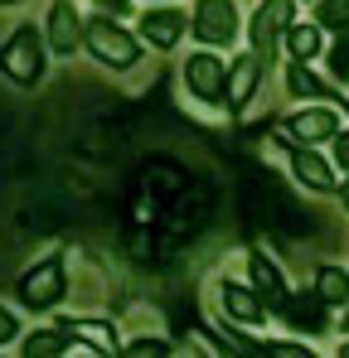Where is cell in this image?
Segmentation results:
<instances>
[{"mask_svg": "<svg viewBox=\"0 0 349 358\" xmlns=\"http://www.w3.org/2000/svg\"><path fill=\"white\" fill-rule=\"evenodd\" d=\"M0 73L10 78V83H20V87H34L39 78H44V44H39V34L25 24V29H15L5 44H0Z\"/></svg>", "mask_w": 349, "mask_h": 358, "instance_id": "1", "label": "cell"}, {"mask_svg": "<svg viewBox=\"0 0 349 358\" xmlns=\"http://www.w3.org/2000/svg\"><path fill=\"white\" fill-rule=\"evenodd\" d=\"M83 39H88V49H93V59L107 63V68H131L136 63V39L126 34V29H116L112 20L102 15V20H93L88 29H83Z\"/></svg>", "mask_w": 349, "mask_h": 358, "instance_id": "2", "label": "cell"}, {"mask_svg": "<svg viewBox=\"0 0 349 358\" xmlns=\"http://www.w3.org/2000/svg\"><path fill=\"white\" fill-rule=\"evenodd\" d=\"M58 296H63V257L39 262V266L20 281V300H25L29 310H49V305H58Z\"/></svg>", "mask_w": 349, "mask_h": 358, "instance_id": "3", "label": "cell"}, {"mask_svg": "<svg viewBox=\"0 0 349 358\" xmlns=\"http://www.w3.org/2000/svg\"><path fill=\"white\" fill-rule=\"evenodd\" d=\"M184 83H189V92H199L204 102H224V97H228V63H219L214 54H189Z\"/></svg>", "mask_w": 349, "mask_h": 358, "instance_id": "4", "label": "cell"}, {"mask_svg": "<svg viewBox=\"0 0 349 358\" xmlns=\"http://www.w3.org/2000/svg\"><path fill=\"white\" fill-rule=\"evenodd\" d=\"M194 34L204 44H228L238 34V10L233 0H199L194 5Z\"/></svg>", "mask_w": 349, "mask_h": 358, "instance_id": "5", "label": "cell"}, {"mask_svg": "<svg viewBox=\"0 0 349 358\" xmlns=\"http://www.w3.org/2000/svg\"><path fill=\"white\" fill-rule=\"evenodd\" d=\"M287 24H291V0H262L257 15H252V44H257V54H272V44H277V34Z\"/></svg>", "mask_w": 349, "mask_h": 358, "instance_id": "6", "label": "cell"}, {"mask_svg": "<svg viewBox=\"0 0 349 358\" xmlns=\"http://www.w3.org/2000/svg\"><path fill=\"white\" fill-rule=\"evenodd\" d=\"M184 15L179 10H151L146 20H141V34H146V44H156V49H174L179 44V34H184Z\"/></svg>", "mask_w": 349, "mask_h": 358, "instance_id": "7", "label": "cell"}, {"mask_svg": "<svg viewBox=\"0 0 349 358\" xmlns=\"http://www.w3.org/2000/svg\"><path fill=\"white\" fill-rule=\"evenodd\" d=\"M262 83V59L257 54H242V59L228 68V107H242Z\"/></svg>", "mask_w": 349, "mask_h": 358, "instance_id": "8", "label": "cell"}, {"mask_svg": "<svg viewBox=\"0 0 349 358\" xmlns=\"http://www.w3.org/2000/svg\"><path fill=\"white\" fill-rule=\"evenodd\" d=\"M78 24H83V20H78V10H73L68 0H58L54 10H49V44H54L58 54H73V44H78V34H83Z\"/></svg>", "mask_w": 349, "mask_h": 358, "instance_id": "9", "label": "cell"}, {"mask_svg": "<svg viewBox=\"0 0 349 358\" xmlns=\"http://www.w3.org/2000/svg\"><path fill=\"white\" fill-rule=\"evenodd\" d=\"M287 320L296 324V329H306V334H320L325 329V300H320V291L315 296H287Z\"/></svg>", "mask_w": 349, "mask_h": 358, "instance_id": "10", "label": "cell"}, {"mask_svg": "<svg viewBox=\"0 0 349 358\" xmlns=\"http://www.w3.org/2000/svg\"><path fill=\"white\" fill-rule=\"evenodd\" d=\"M291 170L301 184H310V189H335V175H330V165L315 155V150H296L291 155Z\"/></svg>", "mask_w": 349, "mask_h": 358, "instance_id": "11", "label": "cell"}, {"mask_svg": "<svg viewBox=\"0 0 349 358\" xmlns=\"http://www.w3.org/2000/svg\"><path fill=\"white\" fill-rule=\"evenodd\" d=\"M224 310H228L233 320H242V324H252V320H262V300L257 291H247V286H224Z\"/></svg>", "mask_w": 349, "mask_h": 358, "instance_id": "12", "label": "cell"}, {"mask_svg": "<svg viewBox=\"0 0 349 358\" xmlns=\"http://www.w3.org/2000/svg\"><path fill=\"white\" fill-rule=\"evenodd\" d=\"M291 136L296 141H330L335 136V112H301L291 121Z\"/></svg>", "mask_w": 349, "mask_h": 358, "instance_id": "13", "label": "cell"}, {"mask_svg": "<svg viewBox=\"0 0 349 358\" xmlns=\"http://www.w3.org/2000/svg\"><path fill=\"white\" fill-rule=\"evenodd\" d=\"M252 286L267 296V305H287V286H282L277 266H272V262H262V257H252Z\"/></svg>", "mask_w": 349, "mask_h": 358, "instance_id": "14", "label": "cell"}, {"mask_svg": "<svg viewBox=\"0 0 349 358\" xmlns=\"http://www.w3.org/2000/svg\"><path fill=\"white\" fill-rule=\"evenodd\" d=\"M315 291H320V300H325V305H345V300H349V276L340 271V266H320Z\"/></svg>", "mask_w": 349, "mask_h": 358, "instance_id": "15", "label": "cell"}, {"mask_svg": "<svg viewBox=\"0 0 349 358\" xmlns=\"http://www.w3.org/2000/svg\"><path fill=\"white\" fill-rule=\"evenodd\" d=\"M68 334H83V339H88V344H97L102 354H112V349H116L112 324H97V320H73V324H68Z\"/></svg>", "mask_w": 349, "mask_h": 358, "instance_id": "16", "label": "cell"}, {"mask_svg": "<svg viewBox=\"0 0 349 358\" xmlns=\"http://www.w3.org/2000/svg\"><path fill=\"white\" fill-rule=\"evenodd\" d=\"M63 344H68V339H63L58 329H34V334L25 339V354L29 358H54V354H63Z\"/></svg>", "mask_w": 349, "mask_h": 358, "instance_id": "17", "label": "cell"}, {"mask_svg": "<svg viewBox=\"0 0 349 358\" xmlns=\"http://www.w3.org/2000/svg\"><path fill=\"white\" fill-rule=\"evenodd\" d=\"M320 49V29L315 24H291V54L296 59H310Z\"/></svg>", "mask_w": 349, "mask_h": 358, "instance_id": "18", "label": "cell"}, {"mask_svg": "<svg viewBox=\"0 0 349 358\" xmlns=\"http://www.w3.org/2000/svg\"><path fill=\"white\" fill-rule=\"evenodd\" d=\"M320 24L345 29V24H349V0H320Z\"/></svg>", "mask_w": 349, "mask_h": 358, "instance_id": "19", "label": "cell"}, {"mask_svg": "<svg viewBox=\"0 0 349 358\" xmlns=\"http://www.w3.org/2000/svg\"><path fill=\"white\" fill-rule=\"evenodd\" d=\"M287 83H291V92H301V97H320V92H325V87H320V83H315L306 68H291Z\"/></svg>", "mask_w": 349, "mask_h": 358, "instance_id": "20", "label": "cell"}, {"mask_svg": "<svg viewBox=\"0 0 349 358\" xmlns=\"http://www.w3.org/2000/svg\"><path fill=\"white\" fill-rule=\"evenodd\" d=\"M330 68H335V78H340V83H349V39H340V44H335Z\"/></svg>", "mask_w": 349, "mask_h": 358, "instance_id": "21", "label": "cell"}, {"mask_svg": "<svg viewBox=\"0 0 349 358\" xmlns=\"http://www.w3.org/2000/svg\"><path fill=\"white\" fill-rule=\"evenodd\" d=\"M131 354H136V358H146V354H165V339H136V344H131Z\"/></svg>", "mask_w": 349, "mask_h": 358, "instance_id": "22", "label": "cell"}, {"mask_svg": "<svg viewBox=\"0 0 349 358\" xmlns=\"http://www.w3.org/2000/svg\"><path fill=\"white\" fill-rule=\"evenodd\" d=\"M10 339H15V315L0 310V344H10Z\"/></svg>", "mask_w": 349, "mask_h": 358, "instance_id": "23", "label": "cell"}, {"mask_svg": "<svg viewBox=\"0 0 349 358\" xmlns=\"http://www.w3.org/2000/svg\"><path fill=\"white\" fill-rule=\"evenodd\" d=\"M102 15H126V0H97Z\"/></svg>", "mask_w": 349, "mask_h": 358, "instance_id": "24", "label": "cell"}, {"mask_svg": "<svg viewBox=\"0 0 349 358\" xmlns=\"http://www.w3.org/2000/svg\"><path fill=\"white\" fill-rule=\"evenodd\" d=\"M335 155H340V165L349 170V136H345V141H335Z\"/></svg>", "mask_w": 349, "mask_h": 358, "instance_id": "25", "label": "cell"}, {"mask_svg": "<svg viewBox=\"0 0 349 358\" xmlns=\"http://www.w3.org/2000/svg\"><path fill=\"white\" fill-rule=\"evenodd\" d=\"M345 208H349V184H345Z\"/></svg>", "mask_w": 349, "mask_h": 358, "instance_id": "26", "label": "cell"}, {"mask_svg": "<svg viewBox=\"0 0 349 358\" xmlns=\"http://www.w3.org/2000/svg\"><path fill=\"white\" fill-rule=\"evenodd\" d=\"M0 5H20V0H0Z\"/></svg>", "mask_w": 349, "mask_h": 358, "instance_id": "27", "label": "cell"}]
</instances>
